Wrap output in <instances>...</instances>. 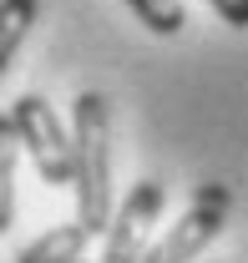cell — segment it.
<instances>
[{
  "label": "cell",
  "mask_w": 248,
  "mask_h": 263,
  "mask_svg": "<svg viewBox=\"0 0 248 263\" xmlns=\"http://www.w3.org/2000/svg\"><path fill=\"white\" fill-rule=\"evenodd\" d=\"M36 15H41V0H0V76H5V66L15 61L21 41L31 35Z\"/></svg>",
  "instance_id": "cell-6"
},
{
  "label": "cell",
  "mask_w": 248,
  "mask_h": 263,
  "mask_svg": "<svg viewBox=\"0 0 248 263\" xmlns=\"http://www.w3.org/2000/svg\"><path fill=\"white\" fill-rule=\"evenodd\" d=\"M167 208V187L157 177L132 182V193L122 197V208L112 213V228L101 233V263H142L152 248V223Z\"/></svg>",
  "instance_id": "cell-4"
},
{
  "label": "cell",
  "mask_w": 248,
  "mask_h": 263,
  "mask_svg": "<svg viewBox=\"0 0 248 263\" xmlns=\"http://www.w3.org/2000/svg\"><path fill=\"white\" fill-rule=\"evenodd\" d=\"M71 147H76V223L92 233L112 228V106L101 91H81L71 106Z\"/></svg>",
  "instance_id": "cell-1"
},
{
  "label": "cell",
  "mask_w": 248,
  "mask_h": 263,
  "mask_svg": "<svg viewBox=\"0 0 248 263\" xmlns=\"http://www.w3.org/2000/svg\"><path fill=\"white\" fill-rule=\"evenodd\" d=\"M15 157H21V137L10 111H0V233L15 223Z\"/></svg>",
  "instance_id": "cell-7"
},
{
  "label": "cell",
  "mask_w": 248,
  "mask_h": 263,
  "mask_svg": "<svg viewBox=\"0 0 248 263\" xmlns=\"http://www.w3.org/2000/svg\"><path fill=\"white\" fill-rule=\"evenodd\" d=\"M86 243H92V233L81 228V223H56V228H46L41 238H31L15 253V263H81Z\"/></svg>",
  "instance_id": "cell-5"
},
{
  "label": "cell",
  "mask_w": 248,
  "mask_h": 263,
  "mask_svg": "<svg viewBox=\"0 0 248 263\" xmlns=\"http://www.w3.org/2000/svg\"><path fill=\"white\" fill-rule=\"evenodd\" d=\"M218 10V21L223 26H233V31H248V0H208Z\"/></svg>",
  "instance_id": "cell-9"
},
{
  "label": "cell",
  "mask_w": 248,
  "mask_h": 263,
  "mask_svg": "<svg viewBox=\"0 0 248 263\" xmlns=\"http://www.w3.org/2000/svg\"><path fill=\"white\" fill-rule=\"evenodd\" d=\"M10 122H15L21 152L36 162L41 182L46 187H71V177H76V147H71V132L56 117V106L46 97H36V91H26L10 106Z\"/></svg>",
  "instance_id": "cell-2"
},
{
  "label": "cell",
  "mask_w": 248,
  "mask_h": 263,
  "mask_svg": "<svg viewBox=\"0 0 248 263\" xmlns=\"http://www.w3.org/2000/svg\"><path fill=\"white\" fill-rule=\"evenodd\" d=\"M228 213H233V193H228L223 182H198L187 213L157 238L152 248H147L142 263H192L218 233L228 228Z\"/></svg>",
  "instance_id": "cell-3"
},
{
  "label": "cell",
  "mask_w": 248,
  "mask_h": 263,
  "mask_svg": "<svg viewBox=\"0 0 248 263\" xmlns=\"http://www.w3.org/2000/svg\"><path fill=\"white\" fill-rule=\"evenodd\" d=\"M127 10L147 26L152 35H178L187 26V10L183 0H127Z\"/></svg>",
  "instance_id": "cell-8"
}]
</instances>
